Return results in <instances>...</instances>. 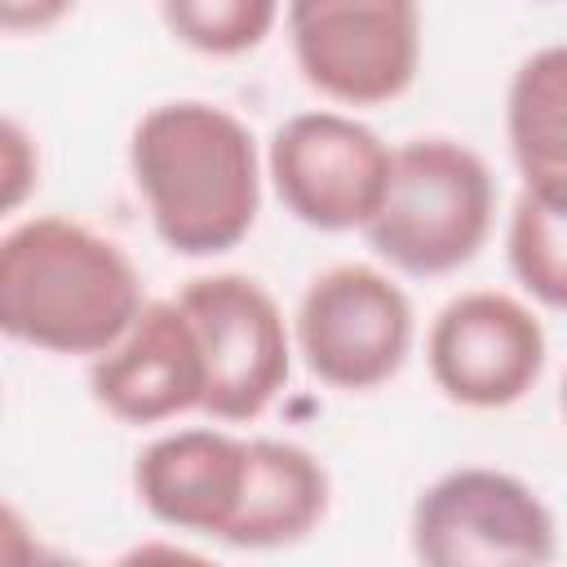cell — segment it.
<instances>
[{
  "instance_id": "1",
  "label": "cell",
  "mask_w": 567,
  "mask_h": 567,
  "mask_svg": "<svg viewBox=\"0 0 567 567\" xmlns=\"http://www.w3.org/2000/svg\"><path fill=\"white\" fill-rule=\"evenodd\" d=\"M128 173L168 252L221 257L257 226L266 151L235 111L173 97L133 124Z\"/></svg>"
},
{
  "instance_id": "2",
  "label": "cell",
  "mask_w": 567,
  "mask_h": 567,
  "mask_svg": "<svg viewBox=\"0 0 567 567\" xmlns=\"http://www.w3.org/2000/svg\"><path fill=\"white\" fill-rule=\"evenodd\" d=\"M142 310V275L102 230L35 213L0 235V328L9 341L102 359Z\"/></svg>"
},
{
  "instance_id": "3",
  "label": "cell",
  "mask_w": 567,
  "mask_h": 567,
  "mask_svg": "<svg viewBox=\"0 0 567 567\" xmlns=\"http://www.w3.org/2000/svg\"><path fill=\"white\" fill-rule=\"evenodd\" d=\"M496 221V177L456 137H412L394 146L385 199L363 230L390 275L443 279L470 266Z\"/></svg>"
},
{
  "instance_id": "4",
  "label": "cell",
  "mask_w": 567,
  "mask_h": 567,
  "mask_svg": "<svg viewBox=\"0 0 567 567\" xmlns=\"http://www.w3.org/2000/svg\"><path fill=\"white\" fill-rule=\"evenodd\" d=\"M416 567H554L558 523L545 496L496 465H456L412 501Z\"/></svg>"
},
{
  "instance_id": "5",
  "label": "cell",
  "mask_w": 567,
  "mask_h": 567,
  "mask_svg": "<svg viewBox=\"0 0 567 567\" xmlns=\"http://www.w3.org/2000/svg\"><path fill=\"white\" fill-rule=\"evenodd\" d=\"M416 341L408 288L372 261L319 270L292 315V346L306 372L341 394H368L394 381Z\"/></svg>"
},
{
  "instance_id": "6",
  "label": "cell",
  "mask_w": 567,
  "mask_h": 567,
  "mask_svg": "<svg viewBox=\"0 0 567 567\" xmlns=\"http://www.w3.org/2000/svg\"><path fill=\"white\" fill-rule=\"evenodd\" d=\"M301 80L332 106L399 102L421 71V9L412 0H297L284 9Z\"/></svg>"
},
{
  "instance_id": "7",
  "label": "cell",
  "mask_w": 567,
  "mask_h": 567,
  "mask_svg": "<svg viewBox=\"0 0 567 567\" xmlns=\"http://www.w3.org/2000/svg\"><path fill=\"white\" fill-rule=\"evenodd\" d=\"M394 168V146L354 111L315 106L288 115L266 142L275 199L310 230H368Z\"/></svg>"
},
{
  "instance_id": "8",
  "label": "cell",
  "mask_w": 567,
  "mask_h": 567,
  "mask_svg": "<svg viewBox=\"0 0 567 567\" xmlns=\"http://www.w3.org/2000/svg\"><path fill=\"white\" fill-rule=\"evenodd\" d=\"M177 301L190 315L208 363L204 416L221 425L257 421L284 394L297 354L279 301L261 279L239 270L195 275L177 288Z\"/></svg>"
},
{
  "instance_id": "9",
  "label": "cell",
  "mask_w": 567,
  "mask_h": 567,
  "mask_svg": "<svg viewBox=\"0 0 567 567\" xmlns=\"http://www.w3.org/2000/svg\"><path fill=\"white\" fill-rule=\"evenodd\" d=\"M549 337L540 315L501 288H470L439 306L425 332L434 390L470 412H501L527 399L545 372Z\"/></svg>"
},
{
  "instance_id": "10",
  "label": "cell",
  "mask_w": 567,
  "mask_h": 567,
  "mask_svg": "<svg viewBox=\"0 0 567 567\" xmlns=\"http://www.w3.org/2000/svg\"><path fill=\"white\" fill-rule=\"evenodd\" d=\"M93 403L120 425H164L204 412L208 363L177 297H155L137 323L89 368Z\"/></svg>"
},
{
  "instance_id": "11",
  "label": "cell",
  "mask_w": 567,
  "mask_h": 567,
  "mask_svg": "<svg viewBox=\"0 0 567 567\" xmlns=\"http://www.w3.org/2000/svg\"><path fill=\"white\" fill-rule=\"evenodd\" d=\"M248 487V439L221 425H186L155 434L133 461L137 505L190 536L226 545Z\"/></svg>"
},
{
  "instance_id": "12",
  "label": "cell",
  "mask_w": 567,
  "mask_h": 567,
  "mask_svg": "<svg viewBox=\"0 0 567 567\" xmlns=\"http://www.w3.org/2000/svg\"><path fill=\"white\" fill-rule=\"evenodd\" d=\"M332 505L323 461L292 439H248V487L226 536L230 549H288L319 532Z\"/></svg>"
},
{
  "instance_id": "13",
  "label": "cell",
  "mask_w": 567,
  "mask_h": 567,
  "mask_svg": "<svg viewBox=\"0 0 567 567\" xmlns=\"http://www.w3.org/2000/svg\"><path fill=\"white\" fill-rule=\"evenodd\" d=\"M505 142L523 190L567 208V40L532 49L505 89Z\"/></svg>"
},
{
  "instance_id": "14",
  "label": "cell",
  "mask_w": 567,
  "mask_h": 567,
  "mask_svg": "<svg viewBox=\"0 0 567 567\" xmlns=\"http://www.w3.org/2000/svg\"><path fill=\"white\" fill-rule=\"evenodd\" d=\"M505 261L532 301L567 310V208L518 190L505 221Z\"/></svg>"
},
{
  "instance_id": "15",
  "label": "cell",
  "mask_w": 567,
  "mask_h": 567,
  "mask_svg": "<svg viewBox=\"0 0 567 567\" xmlns=\"http://www.w3.org/2000/svg\"><path fill=\"white\" fill-rule=\"evenodd\" d=\"M159 18L177 44L204 58H239L266 44L284 9L275 0H164Z\"/></svg>"
},
{
  "instance_id": "16",
  "label": "cell",
  "mask_w": 567,
  "mask_h": 567,
  "mask_svg": "<svg viewBox=\"0 0 567 567\" xmlns=\"http://www.w3.org/2000/svg\"><path fill=\"white\" fill-rule=\"evenodd\" d=\"M35 186H40V151H35L31 133L13 115H4V124H0V208L18 213Z\"/></svg>"
},
{
  "instance_id": "17",
  "label": "cell",
  "mask_w": 567,
  "mask_h": 567,
  "mask_svg": "<svg viewBox=\"0 0 567 567\" xmlns=\"http://www.w3.org/2000/svg\"><path fill=\"white\" fill-rule=\"evenodd\" d=\"M0 567H89V563L40 545L35 532L27 527V518L13 505H4V518H0Z\"/></svg>"
},
{
  "instance_id": "18",
  "label": "cell",
  "mask_w": 567,
  "mask_h": 567,
  "mask_svg": "<svg viewBox=\"0 0 567 567\" xmlns=\"http://www.w3.org/2000/svg\"><path fill=\"white\" fill-rule=\"evenodd\" d=\"M111 567H221V563H213L208 554L177 545V540H142V545L124 549Z\"/></svg>"
},
{
  "instance_id": "19",
  "label": "cell",
  "mask_w": 567,
  "mask_h": 567,
  "mask_svg": "<svg viewBox=\"0 0 567 567\" xmlns=\"http://www.w3.org/2000/svg\"><path fill=\"white\" fill-rule=\"evenodd\" d=\"M563 416H567V372H563Z\"/></svg>"
}]
</instances>
